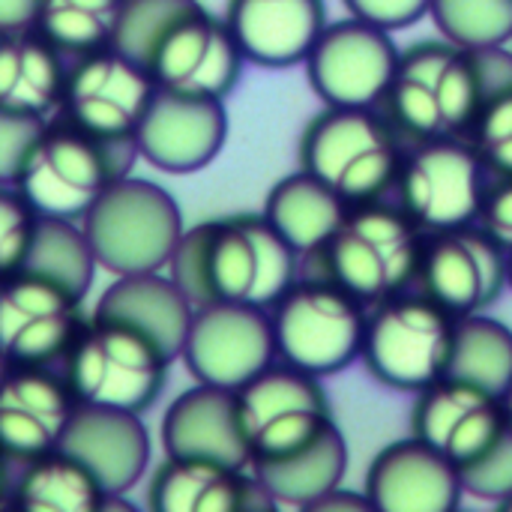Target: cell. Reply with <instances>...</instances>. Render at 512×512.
Listing matches in <instances>:
<instances>
[{
    "instance_id": "cell-10",
    "label": "cell",
    "mask_w": 512,
    "mask_h": 512,
    "mask_svg": "<svg viewBox=\"0 0 512 512\" xmlns=\"http://www.w3.org/2000/svg\"><path fill=\"white\" fill-rule=\"evenodd\" d=\"M486 174V162L465 135H444L420 141L402 159L393 189L408 219L423 234H435L477 222L489 186Z\"/></svg>"
},
{
    "instance_id": "cell-35",
    "label": "cell",
    "mask_w": 512,
    "mask_h": 512,
    "mask_svg": "<svg viewBox=\"0 0 512 512\" xmlns=\"http://www.w3.org/2000/svg\"><path fill=\"white\" fill-rule=\"evenodd\" d=\"M198 3L201 0H126L111 48H117L126 57L147 66V60H150L156 42L165 36V30L177 18H183L189 9H195Z\"/></svg>"
},
{
    "instance_id": "cell-20",
    "label": "cell",
    "mask_w": 512,
    "mask_h": 512,
    "mask_svg": "<svg viewBox=\"0 0 512 512\" xmlns=\"http://www.w3.org/2000/svg\"><path fill=\"white\" fill-rule=\"evenodd\" d=\"M75 408L69 381L48 366H9L0 378V450L18 462L57 450Z\"/></svg>"
},
{
    "instance_id": "cell-14",
    "label": "cell",
    "mask_w": 512,
    "mask_h": 512,
    "mask_svg": "<svg viewBox=\"0 0 512 512\" xmlns=\"http://www.w3.org/2000/svg\"><path fill=\"white\" fill-rule=\"evenodd\" d=\"M153 93L156 81L147 66L108 45L75 57L66 69L60 111L63 120L81 126L84 132L105 141H120L135 135Z\"/></svg>"
},
{
    "instance_id": "cell-32",
    "label": "cell",
    "mask_w": 512,
    "mask_h": 512,
    "mask_svg": "<svg viewBox=\"0 0 512 512\" xmlns=\"http://www.w3.org/2000/svg\"><path fill=\"white\" fill-rule=\"evenodd\" d=\"M96 267L99 264H96V255L90 249V240H87L81 222L36 216L24 270L39 273V276L57 282L60 288L72 291L78 300H84L90 294Z\"/></svg>"
},
{
    "instance_id": "cell-23",
    "label": "cell",
    "mask_w": 512,
    "mask_h": 512,
    "mask_svg": "<svg viewBox=\"0 0 512 512\" xmlns=\"http://www.w3.org/2000/svg\"><path fill=\"white\" fill-rule=\"evenodd\" d=\"M231 27L246 63L264 69L300 66L327 27L324 0H228Z\"/></svg>"
},
{
    "instance_id": "cell-46",
    "label": "cell",
    "mask_w": 512,
    "mask_h": 512,
    "mask_svg": "<svg viewBox=\"0 0 512 512\" xmlns=\"http://www.w3.org/2000/svg\"><path fill=\"white\" fill-rule=\"evenodd\" d=\"M498 510L512 512V495H510V498H507V501H501V504H498Z\"/></svg>"
},
{
    "instance_id": "cell-44",
    "label": "cell",
    "mask_w": 512,
    "mask_h": 512,
    "mask_svg": "<svg viewBox=\"0 0 512 512\" xmlns=\"http://www.w3.org/2000/svg\"><path fill=\"white\" fill-rule=\"evenodd\" d=\"M9 501V474H6V453L0 450V507Z\"/></svg>"
},
{
    "instance_id": "cell-17",
    "label": "cell",
    "mask_w": 512,
    "mask_h": 512,
    "mask_svg": "<svg viewBox=\"0 0 512 512\" xmlns=\"http://www.w3.org/2000/svg\"><path fill=\"white\" fill-rule=\"evenodd\" d=\"M243 66L246 57L231 27L201 3L165 30L147 60L156 87L207 99H225L237 87Z\"/></svg>"
},
{
    "instance_id": "cell-29",
    "label": "cell",
    "mask_w": 512,
    "mask_h": 512,
    "mask_svg": "<svg viewBox=\"0 0 512 512\" xmlns=\"http://www.w3.org/2000/svg\"><path fill=\"white\" fill-rule=\"evenodd\" d=\"M351 204L306 168L282 177L264 201V219L300 252L315 255L342 225Z\"/></svg>"
},
{
    "instance_id": "cell-47",
    "label": "cell",
    "mask_w": 512,
    "mask_h": 512,
    "mask_svg": "<svg viewBox=\"0 0 512 512\" xmlns=\"http://www.w3.org/2000/svg\"><path fill=\"white\" fill-rule=\"evenodd\" d=\"M507 288H512V249H510V264H507Z\"/></svg>"
},
{
    "instance_id": "cell-21",
    "label": "cell",
    "mask_w": 512,
    "mask_h": 512,
    "mask_svg": "<svg viewBox=\"0 0 512 512\" xmlns=\"http://www.w3.org/2000/svg\"><path fill=\"white\" fill-rule=\"evenodd\" d=\"M375 512H456L465 501L459 468L420 438L384 447L366 471Z\"/></svg>"
},
{
    "instance_id": "cell-19",
    "label": "cell",
    "mask_w": 512,
    "mask_h": 512,
    "mask_svg": "<svg viewBox=\"0 0 512 512\" xmlns=\"http://www.w3.org/2000/svg\"><path fill=\"white\" fill-rule=\"evenodd\" d=\"M504 399L453 375L438 378L417 393L411 408V432L441 450L456 468L477 459L507 426Z\"/></svg>"
},
{
    "instance_id": "cell-27",
    "label": "cell",
    "mask_w": 512,
    "mask_h": 512,
    "mask_svg": "<svg viewBox=\"0 0 512 512\" xmlns=\"http://www.w3.org/2000/svg\"><path fill=\"white\" fill-rule=\"evenodd\" d=\"M249 474L264 486L276 507L309 510L318 498L342 486L348 474V441L342 429L330 423L300 450L249 462Z\"/></svg>"
},
{
    "instance_id": "cell-25",
    "label": "cell",
    "mask_w": 512,
    "mask_h": 512,
    "mask_svg": "<svg viewBox=\"0 0 512 512\" xmlns=\"http://www.w3.org/2000/svg\"><path fill=\"white\" fill-rule=\"evenodd\" d=\"M147 507L156 512H246L273 510L276 504L246 468L168 456L150 480Z\"/></svg>"
},
{
    "instance_id": "cell-24",
    "label": "cell",
    "mask_w": 512,
    "mask_h": 512,
    "mask_svg": "<svg viewBox=\"0 0 512 512\" xmlns=\"http://www.w3.org/2000/svg\"><path fill=\"white\" fill-rule=\"evenodd\" d=\"M162 447L174 459H210L249 471L237 390L195 384L180 393L162 417Z\"/></svg>"
},
{
    "instance_id": "cell-1",
    "label": "cell",
    "mask_w": 512,
    "mask_h": 512,
    "mask_svg": "<svg viewBox=\"0 0 512 512\" xmlns=\"http://www.w3.org/2000/svg\"><path fill=\"white\" fill-rule=\"evenodd\" d=\"M512 84V51L462 48L450 39H426L399 51L384 93L387 120L414 141L468 135L492 93Z\"/></svg>"
},
{
    "instance_id": "cell-26",
    "label": "cell",
    "mask_w": 512,
    "mask_h": 512,
    "mask_svg": "<svg viewBox=\"0 0 512 512\" xmlns=\"http://www.w3.org/2000/svg\"><path fill=\"white\" fill-rule=\"evenodd\" d=\"M192 312L195 306L189 297L162 270L117 276L96 303V315L141 330L171 357V363L180 357Z\"/></svg>"
},
{
    "instance_id": "cell-15",
    "label": "cell",
    "mask_w": 512,
    "mask_h": 512,
    "mask_svg": "<svg viewBox=\"0 0 512 512\" xmlns=\"http://www.w3.org/2000/svg\"><path fill=\"white\" fill-rule=\"evenodd\" d=\"M81 303L57 282L18 270L0 282V357L9 366H51L84 327Z\"/></svg>"
},
{
    "instance_id": "cell-22",
    "label": "cell",
    "mask_w": 512,
    "mask_h": 512,
    "mask_svg": "<svg viewBox=\"0 0 512 512\" xmlns=\"http://www.w3.org/2000/svg\"><path fill=\"white\" fill-rule=\"evenodd\" d=\"M60 450L78 459L96 477L102 492L114 498L141 483L153 444L141 414L78 402L63 432Z\"/></svg>"
},
{
    "instance_id": "cell-6",
    "label": "cell",
    "mask_w": 512,
    "mask_h": 512,
    "mask_svg": "<svg viewBox=\"0 0 512 512\" xmlns=\"http://www.w3.org/2000/svg\"><path fill=\"white\" fill-rule=\"evenodd\" d=\"M96 264L111 276L165 270L183 234L180 204L153 180L123 174L84 213Z\"/></svg>"
},
{
    "instance_id": "cell-41",
    "label": "cell",
    "mask_w": 512,
    "mask_h": 512,
    "mask_svg": "<svg viewBox=\"0 0 512 512\" xmlns=\"http://www.w3.org/2000/svg\"><path fill=\"white\" fill-rule=\"evenodd\" d=\"M477 225L492 234L504 249H512V177H498L486 186Z\"/></svg>"
},
{
    "instance_id": "cell-7",
    "label": "cell",
    "mask_w": 512,
    "mask_h": 512,
    "mask_svg": "<svg viewBox=\"0 0 512 512\" xmlns=\"http://www.w3.org/2000/svg\"><path fill=\"white\" fill-rule=\"evenodd\" d=\"M171 357L141 330L93 315L66 351V381L81 405L144 414L165 390Z\"/></svg>"
},
{
    "instance_id": "cell-18",
    "label": "cell",
    "mask_w": 512,
    "mask_h": 512,
    "mask_svg": "<svg viewBox=\"0 0 512 512\" xmlns=\"http://www.w3.org/2000/svg\"><path fill=\"white\" fill-rule=\"evenodd\" d=\"M135 150L165 174H195L207 168L228 141L225 99L183 96L156 87L138 129Z\"/></svg>"
},
{
    "instance_id": "cell-9",
    "label": "cell",
    "mask_w": 512,
    "mask_h": 512,
    "mask_svg": "<svg viewBox=\"0 0 512 512\" xmlns=\"http://www.w3.org/2000/svg\"><path fill=\"white\" fill-rule=\"evenodd\" d=\"M369 309L360 360L378 384L417 396L447 375L456 318L444 306L405 291Z\"/></svg>"
},
{
    "instance_id": "cell-11",
    "label": "cell",
    "mask_w": 512,
    "mask_h": 512,
    "mask_svg": "<svg viewBox=\"0 0 512 512\" xmlns=\"http://www.w3.org/2000/svg\"><path fill=\"white\" fill-rule=\"evenodd\" d=\"M249 462L300 450L333 423L330 396L318 375L273 363L237 390Z\"/></svg>"
},
{
    "instance_id": "cell-43",
    "label": "cell",
    "mask_w": 512,
    "mask_h": 512,
    "mask_svg": "<svg viewBox=\"0 0 512 512\" xmlns=\"http://www.w3.org/2000/svg\"><path fill=\"white\" fill-rule=\"evenodd\" d=\"M312 512H330V510H369L372 512V504L366 495H354V492H342V489H333L327 492L324 498H318L312 507Z\"/></svg>"
},
{
    "instance_id": "cell-40",
    "label": "cell",
    "mask_w": 512,
    "mask_h": 512,
    "mask_svg": "<svg viewBox=\"0 0 512 512\" xmlns=\"http://www.w3.org/2000/svg\"><path fill=\"white\" fill-rule=\"evenodd\" d=\"M342 3L348 15L378 24L390 33L405 30L417 24L423 15H429V0H342Z\"/></svg>"
},
{
    "instance_id": "cell-8",
    "label": "cell",
    "mask_w": 512,
    "mask_h": 512,
    "mask_svg": "<svg viewBox=\"0 0 512 512\" xmlns=\"http://www.w3.org/2000/svg\"><path fill=\"white\" fill-rule=\"evenodd\" d=\"M276 354L309 375L330 378L360 360L369 306L327 276L297 279L273 306Z\"/></svg>"
},
{
    "instance_id": "cell-16",
    "label": "cell",
    "mask_w": 512,
    "mask_h": 512,
    "mask_svg": "<svg viewBox=\"0 0 512 512\" xmlns=\"http://www.w3.org/2000/svg\"><path fill=\"white\" fill-rule=\"evenodd\" d=\"M510 249H504L477 222L426 234L417 282L423 294L453 318L483 312L507 288Z\"/></svg>"
},
{
    "instance_id": "cell-13",
    "label": "cell",
    "mask_w": 512,
    "mask_h": 512,
    "mask_svg": "<svg viewBox=\"0 0 512 512\" xmlns=\"http://www.w3.org/2000/svg\"><path fill=\"white\" fill-rule=\"evenodd\" d=\"M396 63L399 48L393 42V33L354 15L342 21H327L309 57L303 60L315 96L324 105L351 108L381 105Z\"/></svg>"
},
{
    "instance_id": "cell-2",
    "label": "cell",
    "mask_w": 512,
    "mask_h": 512,
    "mask_svg": "<svg viewBox=\"0 0 512 512\" xmlns=\"http://www.w3.org/2000/svg\"><path fill=\"white\" fill-rule=\"evenodd\" d=\"M168 276L195 309L216 300L270 309L300 279V252L264 216H231L183 228Z\"/></svg>"
},
{
    "instance_id": "cell-33",
    "label": "cell",
    "mask_w": 512,
    "mask_h": 512,
    "mask_svg": "<svg viewBox=\"0 0 512 512\" xmlns=\"http://www.w3.org/2000/svg\"><path fill=\"white\" fill-rule=\"evenodd\" d=\"M126 0H39L33 27L63 54L81 57L114 42Z\"/></svg>"
},
{
    "instance_id": "cell-3",
    "label": "cell",
    "mask_w": 512,
    "mask_h": 512,
    "mask_svg": "<svg viewBox=\"0 0 512 512\" xmlns=\"http://www.w3.org/2000/svg\"><path fill=\"white\" fill-rule=\"evenodd\" d=\"M138 159L135 138L105 141L69 120L42 126L15 189L36 216L81 222L93 201Z\"/></svg>"
},
{
    "instance_id": "cell-4",
    "label": "cell",
    "mask_w": 512,
    "mask_h": 512,
    "mask_svg": "<svg viewBox=\"0 0 512 512\" xmlns=\"http://www.w3.org/2000/svg\"><path fill=\"white\" fill-rule=\"evenodd\" d=\"M300 168L333 186L348 204L381 201L399 177L405 150L396 126L375 108L324 105L300 135Z\"/></svg>"
},
{
    "instance_id": "cell-31",
    "label": "cell",
    "mask_w": 512,
    "mask_h": 512,
    "mask_svg": "<svg viewBox=\"0 0 512 512\" xmlns=\"http://www.w3.org/2000/svg\"><path fill=\"white\" fill-rule=\"evenodd\" d=\"M447 375L504 396L512 381V330L483 312L456 318Z\"/></svg>"
},
{
    "instance_id": "cell-42",
    "label": "cell",
    "mask_w": 512,
    "mask_h": 512,
    "mask_svg": "<svg viewBox=\"0 0 512 512\" xmlns=\"http://www.w3.org/2000/svg\"><path fill=\"white\" fill-rule=\"evenodd\" d=\"M39 0H0V30L33 27Z\"/></svg>"
},
{
    "instance_id": "cell-45",
    "label": "cell",
    "mask_w": 512,
    "mask_h": 512,
    "mask_svg": "<svg viewBox=\"0 0 512 512\" xmlns=\"http://www.w3.org/2000/svg\"><path fill=\"white\" fill-rule=\"evenodd\" d=\"M501 399H504V408H507V414H510V420H512V381H510V387L504 390V396H501Z\"/></svg>"
},
{
    "instance_id": "cell-30",
    "label": "cell",
    "mask_w": 512,
    "mask_h": 512,
    "mask_svg": "<svg viewBox=\"0 0 512 512\" xmlns=\"http://www.w3.org/2000/svg\"><path fill=\"white\" fill-rule=\"evenodd\" d=\"M105 498L96 477L60 447L30 459L12 489L15 507L24 512H96Z\"/></svg>"
},
{
    "instance_id": "cell-39",
    "label": "cell",
    "mask_w": 512,
    "mask_h": 512,
    "mask_svg": "<svg viewBox=\"0 0 512 512\" xmlns=\"http://www.w3.org/2000/svg\"><path fill=\"white\" fill-rule=\"evenodd\" d=\"M48 117L33 114H15L0 108V186H15L21 165L39 138Z\"/></svg>"
},
{
    "instance_id": "cell-28",
    "label": "cell",
    "mask_w": 512,
    "mask_h": 512,
    "mask_svg": "<svg viewBox=\"0 0 512 512\" xmlns=\"http://www.w3.org/2000/svg\"><path fill=\"white\" fill-rule=\"evenodd\" d=\"M66 81L63 51L36 27L0 30V108L48 117L60 108Z\"/></svg>"
},
{
    "instance_id": "cell-48",
    "label": "cell",
    "mask_w": 512,
    "mask_h": 512,
    "mask_svg": "<svg viewBox=\"0 0 512 512\" xmlns=\"http://www.w3.org/2000/svg\"><path fill=\"white\" fill-rule=\"evenodd\" d=\"M6 369H9V363H6V360L0 357V378H3V372H6Z\"/></svg>"
},
{
    "instance_id": "cell-36",
    "label": "cell",
    "mask_w": 512,
    "mask_h": 512,
    "mask_svg": "<svg viewBox=\"0 0 512 512\" xmlns=\"http://www.w3.org/2000/svg\"><path fill=\"white\" fill-rule=\"evenodd\" d=\"M465 138L495 177H512V84L486 99Z\"/></svg>"
},
{
    "instance_id": "cell-34",
    "label": "cell",
    "mask_w": 512,
    "mask_h": 512,
    "mask_svg": "<svg viewBox=\"0 0 512 512\" xmlns=\"http://www.w3.org/2000/svg\"><path fill=\"white\" fill-rule=\"evenodd\" d=\"M429 15L441 36L462 48L512 42V0H429Z\"/></svg>"
},
{
    "instance_id": "cell-12",
    "label": "cell",
    "mask_w": 512,
    "mask_h": 512,
    "mask_svg": "<svg viewBox=\"0 0 512 512\" xmlns=\"http://www.w3.org/2000/svg\"><path fill=\"white\" fill-rule=\"evenodd\" d=\"M180 357L195 381L240 390L279 360L270 309L234 300L198 306Z\"/></svg>"
},
{
    "instance_id": "cell-37",
    "label": "cell",
    "mask_w": 512,
    "mask_h": 512,
    "mask_svg": "<svg viewBox=\"0 0 512 512\" xmlns=\"http://www.w3.org/2000/svg\"><path fill=\"white\" fill-rule=\"evenodd\" d=\"M465 495L477 501H507L512 495V420L498 432V438L468 465L459 468Z\"/></svg>"
},
{
    "instance_id": "cell-38",
    "label": "cell",
    "mask_w": 512,
    "mask_h": 512,
    "mask_svg": "<svg viewBox=\"0 0 512 512\" xmlns=\"http://www.w3.org/2000/svg\"><path fill=\"white\" fill-rule=\"evenodd\" d=\"M36 213L15 186H0V282L24 270Z\"/></svg>"
},
{
    "instance_id": "cell-5",
    "label": "cell",
    "mask_w": 512,
    "mask_h": 512,
    "mask_svg": "<svg viewBox=\"0 0 512 512\" xmlns=\"http://www.w3.org/2000/svg\"><path fill=\"white\" fill-rule=\"evenodd\" d=\"M426 234L402 207L381 201L351 204L336 234L315 252L327 279L339 282L366 306L405 294L420 273Z\"/></svg>"
}]
</instances>
